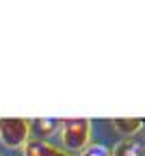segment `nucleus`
<instances>
[{
    "instance_id": "f257e3e1",
    "label": "nucleus",
    "mask_w": 145,
    "mask_h": 156,
    "mask_svg": "<svg viewBox=\"0 0 145 156\" xmlns=\"http://www.w3.org/2000/svg\"><path fill=\"white\" fill-rule=\"evenodd\" d=\"M91 139V119L87 117H65L61 119V141L69 152H80L89 145Z\"/></svg>"
},
{
    "instance_id": "f03ea898",
    "label": "nucleus",
    "mask_w": 145,
    "mask_h": 156,
    "mask_svg": "<svg viewBox=\"0 0 145 156\" xmlns=\"http://www.w3.org/2000/svg\"><path fill=\"white\" fill-rule=\"evenodd\" d=\"M30 139V119L28 117H0V141L5 147H24Z\"/></svg>"
},
{
    "instance_id": "7ed1b4c3",
    "label": "nucleus",
    "mask_w": 145,
    "mask_h": 156,
    "mask_svg": "<svg viewBox=\"0 0 145 156\" xmlns=\"http://www.w3.org/2000/svg\"><path fill=\"white\" fill-rule=\"evenodd\" d=\"M22 152H24V156H72L69 152L54 147L52 143H48L44 139H28L24 143Z\"/></svg>"
},
{
    "instance_id": "20e7f679",
    "label": "nucleus",
    "mask_w": 145,
    "mask_h": 156,
    "mask_svg": "<svg viewBox=\"0 0 145 156\" xmlns=\"http://www.w3.org/2000/svg\"><path fill=\"white\" fill-rule=\"evenodd\" d=\"M111 124L119 134H126V136L136 134L143 128V119H139V117H115V119H111Z\"/></svg>"
},
{
    "instance_id": "39448f33",
    "label": "nucleus",
    "mask_w": 145,
    "mask_h": 156,
    "mask_svg": "<svg viewBox=\"0 0 145 156\" xmlns=\"http://www.w3.org/2000/svg\"><path fill=\"white\" fill-rule=\"evenodd\" d=\"M111 156H145V145H141L139 141L126 139L115 147V152Z\"/></svg>"
},
{
    "instance_id": "423d86ee",
    "label": "nucleus",
    "mask_w": 145,
    "mask_h": 156,
    "mask_svg": "<svg viewBox=\"0 0 145 156\" xmlns=\"http://www.w3.org/2000/svg\"><path fill=\"white\" fill-rule=\"evenodd\" d=\"M56 126H61V119H56V117H37V119H30V130L35 128L41 136H50L54 130H56Z\"/></svg>"
},
{
    "instance_id": "0eeeda50",
    "label": "nucleus",
    "mask_w": 145,
    "mask_h": 156,
    "mask_svg": "<svg viewBox=\"0 0 145 156\" xmlns=\"http://www.w3.org/2000/svg\"><path fill=\"white\" fill-rule=\"evenodd\" d=\"M80 156H111V150L104 145H87Z\"/></svg>"
}]
</instances>
